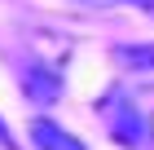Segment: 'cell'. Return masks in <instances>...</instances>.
<instances>
[{
	"mask_svg": "<svg viewBox=\"0 0 154 150\" xmlns=\"http://www.w3.org/2000/svg\"><path fill=\"white\" fill-rule=\"evenodd\" d=\"M97 119H101V128L110 132V141H119L123 150H141L145 141H150L145 115L137 110V102H132V93L123 88V84H115L110 93L97 97Z\"/></svg>",
	"mask_w": 154,
	"mask_h": 150,
	"instance_id": "1",
	"label": "cell"
},
{
	"mask_svg": "<svg viewBox=\"0 0 154 150\" xmlns=\"http://www.w3.org/2000/svg\"><path fill=\"white\" fill-rule=\"evenodd\" d=\"M22 93L31 97V106H40V110L53 106L62 97V71H53L48 62H35V58H31L22 66Z\"/></svg>",
	"mask_w": 154,
	"mask_h": 150,
	"instance_id": "2",
	"label": "cell"
},
{
	"mask_svg": "<svg viewBox=\"0 0 154 150\" xmlns=\"http://www.w3.org/2000/svg\"><path fill=\"white\" fill-rule=\"evenodd\" d=\"M115 66L137 88H154V40H145V44H119L115 49Z\"/></svg>",
	"mask_w": 154,
	"mask_h": 150,
	"instance_id": "3",
	"label": "cell"
},
{
	"mask_svg": "<svg viewBox=\"0 0 154 150\" xmlns=\"http://www.w3.org/2000/svg\"><path fill=\"white\" fill-rule=\"evenodd\" d=\"M31 141H35V150H88L75 132H66L62 124H53V119H44V115L31 124Z\"/></svg>",
	"mask_w": 154,
	"mask_h": 150,
	"instance_id": "4",
	"label": "cell"
},
{
	"mask_svg": "<svg viewBox=\"0 0 154 150\" xmlns=\"http://www.w3.org/2000/svg\"><path fill=\"white\" fill-rule=\"evenodd\" d=\"M0 146H5V150H18V141H13V132H9L5 119H0Z\"/></svg>",
	"mask_w": 154,
	"mask_h": 150,
	"instance_id": "5",
	"label": "cell"
},
{
	"mask_svg": "<svg viewBox=\"0 0 154 150\" xmlns=\"http://www.w3.org/2000/svg\"><path fill=\"white\" fill-rule=\"evenodd\" d=\"M93 5H141V9H154V0H93Z\"/></svg>",
	"mask_w": 154,
	"mask_h": 150,
	"instance_id": "6",
	"label": "cell"
},
{
	"mask_svg": "<svg viewBox=\"0 0 154 150\" xmlns=\"http://www.w3.org/2000/svg\"><path fill=\"white\" fill-rule=\"evenodd\" d=\"M145 132H150V141H154V115H150V119H145Z\"/></svg>",
	"mask_w": 154,
	"mask_h": 150,
	"instance_id": "7",
	"label": "cell"
}]
</instances>
